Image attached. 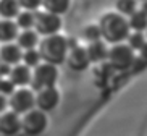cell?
<instances>
[{
	"label": "cell",
	"mask_w": 147,
	"mask_h": 136,
	"mask_svg": "<svg viewBox=\"0 0 147 136\" xmlns=\"http://www.w3.org/2000/svg\"><path fill=\"white\" fill-rule=\"evenodd\" d=\"M32 29L39 36H52L58 34L61 29V18L58 15L49 13L45 10L42 12H34V28Z\"/></svg>",
	"instance_id": "5b68a950"
},
{
	"label": "cell",
	"mask_w": 147,
	"mask_h": 136,
	"mask_svg": "<svg viewBox=\"0 0 147 136\" xmlns=\"http://www.w3.org/2000/svg\"><path fill=\"white\" fill-rule=\"evenodd\" d=\"M34 101H36V109L42 110V112H50L58 106L60 92L55 89V86L39 89V91L34 92Z\"/></svg>",
	"instance_id": "ba28073f"
},
{
	"label": "cell",
	"mask_w": 147,
	"mask_h": 136,
	"mask_svg": "<svg viewBox=\"0 0 147 136\" xmlns=\"http://www.w3.org/2000/svg\"><path fill=\"white\" fill-rule=\"evenodd\" d=\"M57 79H58V70H57V65L52 63H39L37 66L32 68L31 71V89L34 91H39L44 88H52L55 86Z\"/></svg>",
	"instance_id": "3957f363"
},
{
	"label": "cell",
	"mask_w": 147,
	"mask_h": 136,
	"mask_svg": "<svg viewBox=\"0 0 147 136\" xmlns=\"http://www.w3.org/2000/svg\"><path fill=\"white\" fill-rule=\"evenodd\" d=\"M86 52H87V57H89V62H100L104 58H107L108 49L105 47V44L102 41H95V42L89 44Z\"/></svg>",
	"instance_id": "2e32d148"
},
{
	"label": "cell",
	"mask_w": 147,
	"mask_h": 136,
	"mask_svg": "<svg viewBox=\"0 0 147 136\" xmlns=\"http://www.w3.org/2000/svg\"><path fill=\"white\" fill-rule=\"evenodd\" d=\"M142 2H144V0H142Z\"/></svg>",
	"instance_id": "f546056e"
},
{
	"label": "cell",
	"mask_w": 147,
	"mask_h": 136,
	"mask_svg": "<svg viewBox=\"0 0 147 136\" xmlns=\"http://www.w3.org/2000/svg\"><path fill=\"white\" fill-rule=\"evenodd\" d=\"M142 12H144V13H147V0H144V2H142Z\"/></svg>",
	"instance_id": "f1b7e54d"
},
{
	"label": "cell",
	"mask_w": 147,
	"mask_h": 136,
	"mask_svg": "<svg viewBox=\"0 0 147 136\" xmlns=\"http://www.w3.org/2000/svg\"><path fill=\"white\" fill-rule=\"evenodd\" d=\"M71 5V0H42V7L45 12L49 13H53V15H58L61 16L63 13H66Z\"/></svg>",
	"instance_id": "9a60e30c"
},
{
	"label": "cell",
	"mask_w": 147,
	"mask_h": 136,
	"mask_svg": "<svg viewBox=\"0 0 147 136\" xmlns=\"http://www.w3.org/2000/svg\"><path fill=\"white\" fill-rule=\"evenodd\" d=\"M84 36H86L87 39L91 41V42H95V41H100V39H102L99 26H89V28H86V31H84Z\"/></svg>",
	"instance_id": "cb8c5ba5"
},
{
	"label": "cell",
	"mask_w": 147,
	"mask_h": 136,
	"mask_svg": "<svg viewBox=\"0 0 147 136\" xmlns=\"http://www.w3.org/2000/svg\"><path fill=\"white\" fill-rule=\"evenodd\" d=\"M141 60H142L144 63H147V42H146V45L141 49Z\"/></svg>",
	"instance_id": "83f0119b"
},
{
	"label": "cell",
	"mask_w": 147,
	"mask_h": 136,
	"mask_svg": "<svg viewBox=\"0 0 147 136\" xmlns=\"http://www.w3.org/2000/svg\"><path fill=\"white\" fill-rule=\"evenodd\" d=\"M18 29L26 31V29H32L34 28V12H28V10H21L20 13L15 18Z\"/></svg>",
	"instance_id": "d6986e66"
},
{
	"label": "cell",
	"mask_w": 147,
	"mask_h": 136,
	"mask_svg": "<svg viewBox=\"0 0 147 136\" xmlns=\"http://www.w3.org/2000/svg\"><path fill=\"white\" fill-rule=\"evenodd\" d=\"M146 45V36L142 32H133L128 36V47H131L133 50H141Z\"/></svg>",
	"instance_id": "7402d4cb"
},
{
	"label": "cell",
	"mask_w": 147,
	"mask_h": 136,
	"mask_svg": "<svg viewBox=\"0 0 147 136\" xmlns=\"http://www.w3.org/2000/svg\"><path fill=\"white\" fill-rule=\"evenodd\" d=\"M20 10H28V12H37L42 5V0H16Z\"/></svg>",
	"instance_id": "603a6c76"
},
{
	"label": "cell",
	"mask_w": 147,
	"mask_h": 136,
	"mask_svg": "<svg viewBox=\"0 0 147 136\" xmlns=\"http://www.w3.org/2000/svg\"><path fill=\"white\" fill-rule=\"evenodd\" d=\"M8 79L15 88H28V84L31 83V68H28L23 63L13 65L10 70Z\"/></svg>",
	"instance_id": "9c48e42d"
},
{
	"label": "cell",
	"mask_w": 147,
	"mask_h": 136,
	"mask_svg": "<svg viewBox=\"0 0 147 136\" xmlns=\"http://www.w3.org/2000/svg\"><path fill=\"white\" fill-rule=\"evenodd\" d=\"M18 26L15 20H0V42L10 44L18 37Z\"/></svg>",
	"instance_id": "5bb4252c"
},
{
	"label": "cell",
	"mask_w": 147,
	"mask_h": 136,
	"mask_svg": "<svg viewBox=\"0 0 147 136\" xmlns=\"http://www.w3.org/2000/svg\"><path fill=\"white\" fill-rule=\"evenodd\" d=\"M21 10L16 0H0V16L2 20H15Z\"/></svg>",
	"instance_id": "ac0fdd59"
},
{
	"label": "cell",
	"mask_w": 147,
	"mask_h": 136,
	"mask_svg": "<svg viewBox=\"0 0 147 136\" xmlns=\"http://www.w3.org/2000/svg\"><path fill=\"white\" fill-rule=\"evenodd\" d=\"M65 60L68 62V65L71 66L73 70H84V68L89 65V57H87L86 49H81V47L68 49Z\"/></svg>",
	"instance_id": "7c38bea8"
},
{
	"label": "cell",
	"mask_w": 147,
	"mask_h": 136,
	"mask_svg": "<svg viewBox=\"0 0 147 136\" xmlns=\"http://www.w3.org/2000/svg\"><path fill=\"white\" fill-rule=\"evenodd\" d=\"M21 118V130L26 135L29 136H36V135H40V133L47 128V115L45 112L39 109H32L26 114H23Z\"/></svg>",
	"instance_id": "8992f818"
},
{
	"label": "cell",
	"mask_w": 147,
	"mask_h": 136,
	"mask_svg": "<svg viewBox=\"0 0 147 136\" xmlns=\"http://www.w3.org/2000/svg\"><path fill=\"white\" fill-rule=\"evenodd\" d=\"M129 29H134V32H142L147 29V13H144L142 10H136L128 20Z\"/></svg>",
	"instance_id": "e0dca14e"
},
{
	"label": "cell",
	"mask_w": 147,
	"mask_h": 136,
	"mask_svg": "<svg viewBox=\"0 0 147 136\" xmlns=\"http://www.w3.org/2000/svg\"><path fill=\"white\" fill-rule=\"evenodd\" d=\"M68 41L61 34H52V36H44L39 39L37 44V52L40 55V60L45 63H61L66 58L68 52Z\"/></svg>",
	"instance_id": "7a4b0ae2"
},
{
	"label": "cell",
	"mask_w": 147,
	"mask_h": 136,
	"mask_svg": "<svg viewBox=\"0 0 147 136\" xmlns=\"http://www.w3.org/2000/svg\"><path fill=\"white\" fill-rule=\"evenodd\" d=\"M7 102H8V107L11 112H15L18 115H23L36 107L34 91L31 88H16L7 97Z\"/></svg>",
	"instance_id": "277c9868"
},
{
	"label": "cell",
	"mask_w": 147,
	"mask_h": 136,
	"mask_svg": "<svg viewBox=\"0 0 147 136\" xmlns=\"http://www.w3.org/2000/svg\"><path fill=\"white\" fill-rule=\"evenodd\" d=\"M7 107H8V102H7V97L0 94V114H2V112H3V110L7 109Z\"/></svg>",
	"instance_id": "4316f807"
},
{
	"label": "cell",
	"mask_w": 147,
	"mask_h": 136,
	"mask_svg": "<svg viewBox=\"0 0 147 136\" xmlns=\"http://www.w3.org/2000/svg\"><path fill=\"white\" fill-rule=\"evenodd\" d=\"M21 55H23V50L15 42L2 44V47H0V63H5V65H10V66L18 65L21 62Z\"/></svg>",
	"instance_id": "8fae6325"
},
{
	"label": "cell",
	"mask_w": 147,
	"mask_h": 136,
	"mask_svg": "<svg viewBox=\"0 0 147 136\" xmlns=\"http://www.w3.org/2000/svg\"><path fill=\"white\" fill-rule=\"evenodd\" d=\"M21 130V118L20 115L8 110V112H2L0 115V131L5 135H15Z\"/></svg>",
	"instance_id": "30bf717a"
},
{
	"label": "cell",
	"mask_w": 147,
	"mask_h": 136,
	"mask_svg": "<svg viewBox=\"0 0 147 136\" xmlns=\"http://www.w3.org/2000/svg\"><path fill=\"white\" fill-rule=\"evenodd\" d=\"M39 34L34 29H26V31H20L16 37V45L21 50H29V49H37L39 44Z\"/></svg>",
	"instance_id": "4fadbf2b"
},
{
	"label": "cell",
	"mask_w": 147,
	"mask_h": 136,
	"mask_svg": "<svg viewBox=\"0 0 147 136\" xmlns=\"http://www.w3.org/2000/svg\"><path fill=\"white\" fill-rule=\"evenodd\" d=\"M117 10L121 16H131L138 10V0H117Z\"/></svg>",
	"instance_id": "44dd1931"
},
{
	"label": "cell",
	"mask_w": 147,
	"mask_h": 136,
	"mask_svg": "<svg viewBox=\"0 0 147 136\" xmlns=\"http://www.w3.org/2000/svg\"><path fill=\"white\" fill-rule=\"evenodd\" d=\"M15 91V86L11 83H10L8 78H0V94L2 96H10L11 92Z\"/></svg>",
	"instance_id": "d4e9b609"
},
{
	"label": "cell",
	"mask_w": 147,
	"mask_h": 136,
	"mask_svg": "<svg viewBox=\"0 0 147 136\" xmlns=\"http://www.w3.org/2000/svg\"><path fill=\"white\" fill-rule=\"evenodd\" d=\"M100 29V36L110 44H123V41L129 36V24L125 16L120 13H107L100 18V23L97 24Z\"/></svg>",
	"instance_id": "6da1fadb"
},
{
	"label": "cell",
	"mask_w": 147,
	"mask_h": 136,
	"mask_svg": "<svg viewBox=\"0 0 147 136\" xmlns=\"http://www.w3.org/2000/svg\"><path fill=\"white\" fill-rule=\"evenodd\" d=\"M23 65H26L28 68H34L40 63V55L37 52V49H29V50H23L21 55Z\"/></svg>",
	"instance_id": "ffe728a7"
},
{
	"label": "cell",
	"mask_w": 147,
	"mask_h": 136,
	"mask_svg": "<svg viewBox=\"0 0 147 136\" xmlns=\"http://www.w3.org/2000/svg\"><path fill=\"white\" fill-rule=\"evenodd\" d=\"M10 70H11V66H10V65H5V63H0V78H8V75H10Z\"/></svg>",
	"instance_id": "484cf974"
},
{
	"label": "cell",
	"mask_w": 147,
	"mask_h": 136,
	"mask_svg": "<svg viewBox=\"0 0 147 136\" xmlns=\"http://www.w3.org/2000/svg\"><path fill=\"white\" fill-rule=\"evenodd\" d=\"M107 58L110 65L117 70H126L136 62L134 50L128 47V44H115L112 49H108Z\"/></svg>",
	"instance_id": "52a82bcc"
}]
</instances>
